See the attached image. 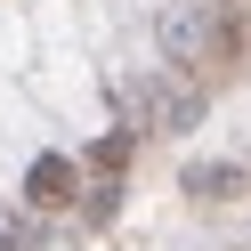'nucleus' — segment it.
Returning a JSON list of instances; mask_svg holds the SVG:
<instances>
[{
  "label": "nucleus",
  "mask_w": 251,
  "mask_h": 251,
  "mask_svg": "<svg viewBox=\"0 0 251 251\" xmlns=\"http://www.w3.org/2000/svg\"><path fill=\"white\" fill-rule=\"evenodd\" d=\"M0 251H17V227H8V219H0Z\"/></svg>",
  "instance_id": "obj_6"
},
{
  "label": "nucleus",
  "mask_w": 251,
  "mask_h": 251,
  "mask_svg": "<svg viewBox=\"0 0 251 251\" xmlns=\"http://www.w3.org/2000/svg\"><path fill=\"white\" fill-rule=\"evenodd\" d=\"M25 202H33V211H57V202H73V162H65V154H41V162L25 170Z\"/></svg>",
  "instance_id": "obj_3"
},
{
  "label": "nucleus",
  "mask_w": 251,
  "mask_h": 251,
  "mask_svg": "<svg viewBox=\"0 0 251 251\" xmlns=\"http://www.w3.org/2000/svg\"><path fill=\"white\" fill-rule=\"evenodd\" d=\"M146 114H154V130H195L202 122V89L178 81V73H154L146 81Z\"/></svg>",
  "instance_id": "obj_2"
},
{
  "label": "nucleus",
  "mask_w": 251,
  "mask_h": 251,
  "mask_svg": "<svg viewBox=\"0 0 251 251\" xmlns=\"http://www.w3.org/2000/svg\"><path fill=\"white\" fill-rule=\"evenodd\" d=\"M89 162H98V178H122V162H130V130L98 138V154H89Z\"/></svg>",
  "instance_id": "obj_4"
},
{
  "label": "nucleus",
  "mask_w": 251,
  "mask_h": 251,
  "mask_svg": "<svg viewBox=\"0 0 251 251\" xmlns=\"http://www.w3.org/2000/svg\"><path fill=\"white\" fill-rule=\"evenodd\" d=\"M186 186H195V195H235V186H243V170H227V162H219V170H195Z\"/></svg>",
  "instance_id": "obj_5"
},
{
  "label": "nucleus",
  "mask_w": 251,
  "mask_h": 251,
  "mask_svg": "<svg viewBox=\"0 0 251 251\" xmlns=\"http://www.w3.org/2000/svg\"><path fill=\"white\" fill-rule=\"evenodd\" d=\"M154 41H162L170 73H202V65H227V57L243 49V25H235V8H219V0H186V8H170V17L154 25Z\"/></svg>",
  "instance_id": "obj_1"
}]
</instances>
